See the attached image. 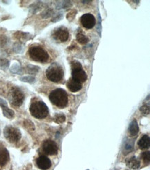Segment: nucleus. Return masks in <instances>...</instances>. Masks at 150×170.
I'll return each mask as SVG.
<instances>
[{"mask_svg":"<svg viewBox=\"0 0 150 170\" xmlns=\"http://www.w3.org/2000/svg\"><path fill=\"white\" fill-rule=\"evenodd\" d=\"M49 99L55 106L59 108L66 107L69 102V98H68L67 92L60 88L51 91L49 95Z\"/></svg>","mask_w":150,"mask_h":170,"instance_id":"nucleus-1","label":"nucleus"},{"mask_svg":"<svg viewBox=\"0 0 150 170\" xmlns=\"http://www.w3.org/2000/svg\"><path fill=\"white\" fill-rule=\"evenodd\" d=\"M30 112L33 117L38 119H44L49 115V109L44 102L36 101L30 105Z\"/></svg>","mask_w":150,"mask_h":170,"instance_id":"nucleus-2","label":"nucleus"},{"mask_svg":"<svg viewBox=\"0 0 150 170\" xmlns=\"http://www.w3.org/2000/svg\"><path fill=\"white\" fill-rule=\"evenodd\" d=\"M46 77L53 82H59L64 77V71L62 67L58 64L53 63L49 67L46 71Z\"/></svg>","mask_w":150,"mask_h":170,"instance_id":"nucleus-3","label":"nucleus"},{"mask_svg":"<svg viewBox=\"0 0 150 170\" xmlns=\"http://www.w3.org/2000/svg\"><path fill=\"white\" fill-rule=\"evenodd\" d=\"M30 58L36 62L44 63L49 61V53L40 46H32L28 51Z\"/></svg>","mask_w":150,"mask_h":170,"instance_id":"nucleus-4","label":"nucleus"},{"mask_svg":"<svg viewBox=\"0 0 150 170\" xmlns=\"http://www.w3.org/2000/svg\"><path fill=\"white\" fill-rule=\"evenodd\" d=\"M71 75L73 80L79 82H85L87 80V75L83 68L82 64L78 61H73L71 63Z\"/></svg>","mask_w":150,"mask_h":170,"instance_id":"nucleus-5","label":"nucleus"},{"mask_svg":"<svg viewBox=\"0 0 150 170\" xmlns=\"http://www.w3.org/2000/svg\"><path fill=\"white\" fill-rule=\"evenodd\" d=\"M5 138L11 143L18 142L21 138V132L18 129L12 126L6 127L4 131Z\"/></svg>","mask_w":150,"mask_h":170,"instance_id":"nucleus-6","label":"nucleus"},{"mask_svg":"<svg viewBox=\"0 0 150 170\" xmlns=\"http://www.w3.org/2000/svg\"><path fill=\"white\" fill-rule=\"evenodd\" d=\"M53 37L55 40L61 42H65L69 38V32L64 26H61L55 29L53 33Z\"/></svg>","mask_w":150,"mask_h":170,"instance_id":"nucleus-7","label":"nucleus"},{"mask_svg":"<svg viewBox=\"0 0 150 170\" xmlns=\"http://www.w3.org/2000/svg\"><path fill=\"white\" fill-rule=\"evenodd\" d=\"M24 100V95L18 88H14L11 93V103L15 106H21Z\"/></svg>","mask_w":150,"mask_h":170,"instance_id":"nucleus-8","label":"nucleus"},{"mask_svg":"<svg viewBox=\"0 0 150 170\" xmlns=\"http://www.w3.org/2000/svg\"><path fill=\"white\" fill-rule=\"evenodd\" d=\"M42 149L48 155H55L58 151V147L56 143L51 140H45L42 145Z\"/></svg>","mask_w":150,"mask_h":170,"instance_id":"nucleus-9","label":"nucleus"},{"mask_svg":"<svg viewBox=\"0 0 150 170\" xmlns=\"http://www.w3.org/2000/svg\"><path fill=\"white\" fill-rule=\"evenodd\" d=\"M82 25L87 29H91L93 28L96 24V20L92 14L87 13L82 16L80 18Z\"/></svg>","mask_w":150,"mask_h":170,"instance_id":"nucleus-10","label":"nucleus"},{"mask_svg":"<svg viewBox=\"0 0 150 170\" xmlns=\"http://www.w3.org/2000/svg\"><path fill=\"white\" fill-rule=\"evenodd\" d=\"M37 166L42 170H47L51 167L50 159L46 156H40L36 161Z\"/></svg>","mask_w":150,"mask_h":170,"instance_id":"nucleus-11","label":"nucleus"},{"mask_svg":"<svg viewBox=\"0 0 150 170\" xmlns=\"http://www.w3.org/2000/svg\"><path fill=\"white\" fill-rule=\"evenodd\" d=\"M9 161V153L7 149L0 145V165L4 166Z\"/></svg>","mask_w":150,"mask_h":170,"instance_id":"nucleus-12","label":"nucleus"},{"mask_svg":"<svg viewBox=\"0 0 150 170\" xmlns=\"http://www.w3.org/2000/svg\"><path fill=\"white\" fill-rule=\"evenodd\" d=\"M67 86L68 89H69V91L73 92V93L79 91L80 90L82 89V87H83L82 83L75 80H73V78L69 79V80H68Z\"/></svg>","mask_w":150,"mask_h":170,"instance_id":"nucleus-13","label":"nucleus"},{"mask_svg":"<svg viewBox=\"0 0 150 170\" xmlns=\"http://www.w3.org/2000/svg\"><path fill=\"white\" fill-rule=\"evenodd\" d=\"M126 163L127 165L128 166L129 168L133 169H138V168L140 167V165H141L140 161L135 156H133L130 158L127 159Z\"/></svg>","mask_w":150,"mask_h":170,"instance_id":"nucleus-14","label":"nucleus"},{"mask_svg":"<svg viewBox=\"0 0 150 170\" xmlns=\"http://www.w3.org/2000/svg\"><path fill=\"white\" fill-rule=\"evenodd\" d=\"M138 147L142 149L149 148L150 145L149 137L147 135L143 136L141 139H140L138 142Z\"/></svg>","mask_w":150,"mask_h":170,"instance_id":"nucleus-15","label":"nucleus"},{"mask_svg":"<svg viewBox=\"0 0 150 170\" xmlns=\"http://www.w3.org/2000/svg\"><path fill=\"white\" fill-rule=\"evenodd\" d=\"M139 132V127L138 125V122L136 120H133L129 124V132L131 136H135Z\"/></svg>","mask_w":150,"mask_h":170,"instance_id":"nucleus-16","label":"nucleus"},{"mask_svg":"<svg viewBox=\"0 0 150 170\" xmlns=\"http://www.w3.org/2000/svg\"><path fill=\"white\" fill-rule=\"evenodd\" d=\"M76 39H77L78 42L81 44H87L89 41V38H88L86 35H84L82 32L78 33V34L76 35Z\"/></svg>","mask_w":150,"mask_h":170,"instance_id":"nucleus-17","label":"nucleus"},{"mask_svg":"<svg viewBox=\"0 0 150 170\" xmlns=\"http://www.w3.org/2000/svg\"><path fill=\"white\" fill-rule=\"evenodd\" d=\"M3 109V114L5 117L8 118H13L15 116V112L11 109L8 108L7 106H4Z\"/></svg>","mask_w":150,"mask_h":170,"instance_id":"nucleus-18","label":"nucleus"},{"mask_svg":"<svg viewBox=\"0 0 150 170\" xmlns=\"http://www.w3.org/2000/svg\"><path fill=\"white\" fill-rule=\"evenodd\" d=\"M27 72L29 73H31V74H36L37 73H38V71H40V67H37V66H34V65L32 64H28L27 67Z\"/></svg>","mask_w":150,"mask_h":170,"instance_id":"nucleus-19","label":"nucleus"},{"mask_svg":"<svg viewBox=\"0 0 150 170\" xmlns=\"http://www.w3.org/2000/svg\"><path fill=\"white\" fill-rule=\"evenodd\" d=\"M20 80L22 82H28V83H34L36 82V77L33 76H30V75H27V76H22L20 77Z\"/></svg>","mask_w":150,"mask_h":170,"instance_id":"nucleus-20","label":"nucleus"},{"mask_svg":"<svg viewBox=\"0 0 150 170\" xmlns=\"http://www.w3.org/2000/svg\"><path fill=\"white\" fill-rule=\"evenodd\" d=\"M65 120H66L65 116L62 114H55V116H54V121L56 122V123L58 124L63 123V122L65 121Z\"/></svg>","mask_w":150,"mask_h":170,"instance_id":"nucleus-21","label":"nucleus"},{"mask_svg":"<svg viewBox=\"0 0 150 170\" xmlns=\"http://www.w3.org/2000/svg\"><path fill=\"white\" fill-rule=\"evenodd\" d=\"M10 62L7 59H0V69L6 70L9 66Z\"/></svg>","mask_w":150,"mask_h":170,"instance_id":"nucleus-22","label":"nucleus"},{"mask_svg":"<svg viewBox=\"0 0 150 170\" xmlns=\"http://www.w3.org/2000/svg\"><path fill=\"white\" fill-rule=\"evenodd\" d=\"M53 15V9H49L45 10V11L42 13V17L44 18V19H46V18L51 17Z\"/></svg>","mask_w":150,"mask_h":170,"instance_id":"nucleus-23","label":"nucleus"},{"mask_svg":"<svg viewBox=\"0 0 150 170\" xmlns=\"http://www.w3.org/2000/svg\"><path fill=\"white\" fill-rule=\"evenodd\" d=\"M141 158H143L144 163L145 164H149L150 161L149 151H145V152H143L141 155Z\"/></svg>","mask_w":150,"mask_h":170,"instance_id":"nucleus-24","label":"nucleus"},{"mask_svg":"<svg viewBox=\"0 0 150 170\" xmlns=\"http://www.w3.org/2000/svg\"><path fill=\"white\" fill-rule=\"evenodd\" d=\"M21 70V67H20V64L18 63H15L12 65L11 71V72H13L14 73H20V71Z\"/></svg>","mask_w":150,"mask_h":170,"instance_id":"nucleus-25","label":"nucleus"},{"mask_svg":"<svg viewBox=\"0 0 150 170\" xmlns=\"http://www.w3.org/2000/svg\"><path fill=\"white\" fill-rule=\"evenodd\" d=\"M59 7H57V9H67V8H69L70 7H71V1H62V4H58Z\"/></svg>","mask_w":150,"mask_h":170,"instance_id":"nucleus-26","label":"nucleus"},{"mask_svg":"<svg viewBox=\"0 0 150 170\" xmlns=\"http://www.w3.org/2000/svg\"><path fill=\"white\" fill-rule=\"evenodd\" d=\"M141 111L145 115H147L149 114V106L148 105H143L140 109Z\"/></svg>","mask_w":150,"mask_h":170,"instance_id":"nucleus-27","label":"nucleus"},{"mask_svg":"<svg viewBox=\"0 0 150 170\" xmlns=\"http://www.w3.org/2000/svg\"><path fill=\"white\" fill-rule=\"evenodd\" d=\"M101 17H100V14H98V24L97 26V30H98V34H99L100 36H101V29H102V27H101Z\"/></svg>","mask_w":150,"mask_h":170,"instance_id":"nucleus-28","label":"nucleus"},{"mask_svg":"<svg viewBox=\"0 0 150 170\" xmlns=\"http://www.w3.org/2000/svg\"><path fill=\"white\" fill-rule=\"evenodd\" d=\"M62 13H59L58 14H57L56 15H55V17L52 19V22H56L57 21H59V20H62Z\"/></svg>","mask_w":150,"mask_h":170,"instance_id":"nucleus-29","label":"nucleus"},{"mask_svg":"<svg viewBox=\"0 0 150 170\" xmlns=\"http://www.w3.org/2000/svg\"><path fill=\"white\" fill-rule=\"evenodd\" d=\"M77 13V11H75V10H73V11H70L69 13H68V15L67 16V18L68 20H70L71 19V17L72 16V18H74L75 17V14H76Z\"/></svg>","mask_w":150,"mask_h":170,"instance_id":"nucleus-30","label":"nucleus"},{"mask_svg":"<svg viewBox=\"0 0 150 170\" xmlns=\"http://www.w3.org/2000/svg\"><path fill=\"white\" fill-rule=\"evenodd\" d=\"M0 106H1V107H4V106H7V102H6L5 100L1 99V98H0Z\"/></svg>","mask_w":150,"mask_h":170,"instance_id":"nucleus-31","label":"nucleus"},{"mask_svg":"<svg viewBox=\"0 0 150 170\" xmlns=\"http://www.w3.org/2000/svg\"><path fill=\"white\" fill-rule=\"evenodd\" d=\"M83 3L87 4V3H91V1H83Z\"/></svg>","mask_w":150,"mask_h":170,"instance_id":"nucleus-32","label":"nucleus"}]
</instances>
